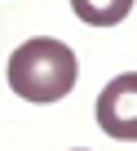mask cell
Masks as SVG:
<instances>
[{"label": "cell", "instance_id": "6da1fadb", "mask_svg": "<svg viewBox=\"0 0 137 151\" xmlns=\"http://www.w3.org/2000/svg\"><path fill=\"white\" fill-rule=\"evenodd\" d=\"M80 80V62L71 53V45L35 36L27 45H18L9 53V89L35 107L44 102H62Z\"/></svg>", "mask_w": 137, "mask_h": 151}, {"label": "cell", "instance_id": "7a4b0ae2", "mask_svg": "<svg viewBox=\"0 0 137 151\" xmlns=\"http://www.w3.org/2000/svg\"><path fill=\"white\" fill-rule=\"evenodd\" d=\"M97 124L106 138L137 142V71H124L97 93Z\"/></svg>", "mask_w": 137, "mask_h": 151}, {"label": "cell", "instance_id": "3957f363", "mask_svg": "<svg viewBox=\"0 0 137 151\" xmlns=\"http://www.w3.org/2000/svg\"><path fill=\"white\" fill-rule=\"evenodd\" d=\"M71 9H75V18L89 22V27H115V22L128 18L133 0H71Z\"/></svg>", "mask_w": 137, "mask_h": 151}]
</instances>
